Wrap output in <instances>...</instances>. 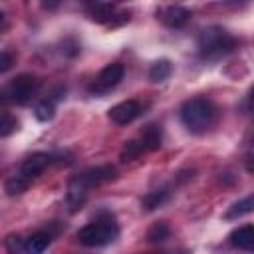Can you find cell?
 <instances>
[{
    "instance_id": "7402d4cb",
    "label": "cell",
    "mask_w": 254,
    "mask_h": 254,
    "mask_svg": "<svg viewBox=\"0 0 254 254\" xmlns=\"http://www.w3.org/2000/svg\"><path fill=\"white\" fill-rule=\"evenodd\" d=\"M18 129V121L16 117L10 115V111H2V121H0V137H8L10 133H14Z\"/></svg>"
},
{
    "instance_id": "8fae6325",
    "label": "cell",
    "mask_w": 254,
    "mask_h": 254,
    "mask_svg": "<svg viewBox=\"0 0 254 254\" xmlns=\"http://www.w3.org/2000/svg\"><path fill=\"white\" fill-rule=\"evenodd\" d=\"M85 179L89 181L91 187H99L103 183H109L113 179H117V169L113 165H97V167H91L87 171H83Z\"/></svg>"
},
{
    "instance_id": "277c9868",
    "label": "cell",
    "mask_w": 254,
    "mask_h": 254,
    "mask_svg": "<svg viewBox=\"0 0 254 254\" xmlns=\"http://www.w3.org/2000/svg\"><path fill=\"white\" fill-rule=\"evenodd\" d=\"M40 89V79L32 73H20L16 75L8 85H4L0 99L2 103H12V105H26L34 99V95Z\"/></svg>"
},
{
    "instance_id": "9a60e30c",
    "label": "cell",
    "mask_w": 254,
    "mask_h": 254,
    "mask_svg": "<svg viewBox=\"0 0 254 254\" xmlns=\"http://www.w3.org/2000/svg\"><path fill=\"white\" fill-rule=\"evenodd\" d=\"M254 212V194H248L240 200H236L226 212H224V218L226 220H236V218H242L246 214Z\"/></svg>"
},
{
    "instance_id": "cb8c5ba5",
    "label": "cell",
    "mask_w": 254,
    "mask_h": 254,
    "mask_svg": "<svg viewBox=\"0 0 254 254\" xmlns=\"http://www.w3.org/2000/svg\"><path fill=\"white\" fill-rule=\"evenodd\" d=\"M12 62H14L12 54H10L8 50H4V52L0 54V73H6V71L12 67Z\"/></svg>"
},
{
    "instance_id": "9c48e42d",
    "label": "cell",
    "mask_w": 254,
    "mask_h": 254,
    "mask_svg": "<svg viewBox=\"0 0 254 254\" xmlns=\"http://www.w3.org/2000/svg\"><path fill=\"white\" fill-rule=\"evenodd\" d=\"M141 113H143V107H141V103L135 101V99H125V101L113 105V107L107 111L109 119H111L115 125H129V123H133Z\"/></svg>"
},
{
    "instance_id": "4316f807",
    "label": "cell",
    "mask_w": 254,
    "mask_h": 254,
    "mask_svg": "<svg viewBox=\"0 0 254 254\" xmlns=\"http://www.w3.org/2000/svg\"><path fill=\"white\" fill-rule=\"evenodd\" d=\"M42 6H44V8H48V10H52V8H58V2H44Z\"/></svg>"
},
{
    "instance_id": "ba28073f",
    "label": "cell",
    "mask_w": 254,
    "mask_h": 254,
    "mask_svg": "<svg viewBox=\"0 0 254 254\" xmlns=\"http://www.w3.org/2000/svg\"><path fill=\"white\" fill-rule=\"evenodd\" d=\"M52 163H54V155H52V153H44V151L32 153V155H28V157L20 163L18 173H20L22 177H26V179L32 183V181H34L36 177H40Z\"/></svg>"
},
{
    "instance_id": "603a6c76",
    "label": "cell",
    "mask_w": 254,
    "mask_h": 254,
    "mask_svg": "<svg viewBox=\"0 0 254 254\" xmlns=\"http://www.w3.org/2000/svg\"><path fill=\"white\" fill-rule=\"evenodd\" d=\"M26 240H22L20 236L16 234H10L6 238V252L8 254H26V248H24Z\"/></svg>"
},
{
    "instance_id": "3957f363",
    "label": "cell",
    "mask_w": 254,
    "mask_h": 254,
    "mask_svg": "<svg viewBox=\"0 0 254 254\" xmlns=\"http://www.w3.org/2000/svg\"><path fill=\"white\" fill-rule=\"evenodd\" d=\"M117 234H119V226L109 216V218H101V220L89 222L83 228H79L77 230V242L87 246V248H99V246L111 244L117 238Z\"/></svg>"
},
{
    "instance_id": "44dd1931",
    "label": "cell",
    "mask_w": 254,
    "mask_h": 254,
    "mask_svg": "<svg viewBox=\"0 0 254 254\" xmlns=\"http://www.w3.org/2000/svg\"><path fill=\"white\" fill-rule=\"evenodd\" d=\"M34 115H36V119L42 121V123L52 121L54 115H56L54 99H52V97H48V99H40V101L36 103V107H34Z\"/></svg>"
},
{
    "instance_id": "484cf974",
    "label": "cell",
    "mask_w": 254,
    "mask_h": 254,
    "mask_svg": "<svg viewBox=\"0 0 254 254\" xmlns=\"http://www.w3.org/2000/svg\"><path fill=\"white\" fill-rule=\"evenodd\" d=\"M248 103L250 105H254V85L250 87V91H248Z\"/></svg>"
},
{
    "instance_id": "30bf717a",
    "label": "cell",
    "mask_w": 254,
    "mask_h": 254,
    "mask_svg": "<svg viewBox=\"0 0 254 254\" xmlns=\"http://www.w3.org/2000/svg\"><path fill=\"white\" fill-rule=\"evenodd\" d=\"M190 10L185 8V6H179V4H169V6H163L157 10V18L171 30H179L183 28L189 20H190Z\"/></svg>"
},
{
    "instance_id": "ac0fdd59",
    "label": "cell",
    "mask_w": 254,
    "mask_h": 254,
    "mask_svg": "<svg viewBox=\"0 0 254 254\" xmlns=\"http://www.w3.org/2000/svg\"><path fill=\"white\" fill-rule=\"evenodd\" d=\"M28 187H30V181H28L26 177H22V175L16 171V173H12V175L6 179V183H4V192H6L8 196H18V194L26 192Z\"/></svg>"
},
{
    "instance_id": "8992f818",
    "label": "cell",
    "mask_w": 254,
    "mask_h": 254,
    "mask_svg": "<svg viewBox=\"0 0 254 254\" xmlns=\"http://www.w3.org/2000/svg\"><path fill=\"white\" fill-rule=\"evenodd\" d=\"M85 12L93 22H99L105 26H121L129 20V14L117 12L113 4H105V2H91L85 6Z\"/></svg>"
},
{
    "instance_id": "6da1fadb",
    "label": "cell",
    "mask_w": 254,
    "mask_h": 254,
    "mask_svg": "<svg viewBox=\"0 0 254 254\" xmlns=\"http://www.w3.org/2000/svg\"><path fill=\"white\" fill-rule=\"evenodd\" d=\"M196 46H198V54L202 60L216 62L234 52L236 38L222 26H208L198 34Z\"/></svg>"
},
{
    "instance_id": "83f0119b",
    "label": "cell",
    "mask_w": 254,
    "mask_h": 254,
    "mask_svg": "<svg viewBox=\"0 0 254 254\" xmlns=\"http://www.w3.org/2000/svg\"><path fill=\"white\" fill-rule=\"evenodd\" d=\"M252 254H254V248H252Z\"/></svg>"
},
{
    "instance_id": "d6986e66",
    "label": "cell",
    "mask_w": 254,
    "mask_h": 254,
    "mask_svg": "<svg viewBox=\"0 0 254 254\" xmlns=\"http://www.w3.org/2000/svg\"><path fill=\"white\" fill-rule=\"evenodd\" d=\"M145 151H147V149H145L143 141H127V143L123 145L121 153H119V159H121V163H131V161L139 159Z\"/></svg>"
},
{
    "instance_id": "7a4b0ae2",
    "label": "cell",
    "mask_w": 254,
    "mask_h": 254,
    "mask_svg": "<svg viewBox=\"0 0 254 254\" xmlns=\"http://www.w3.org/2000/svg\"><path fill=\"white\" fill-rule=\"evenodd\" d=\"M181 121L190 133H204L216 121V107L206 97H192L183 103Z\"/></svg>"
},
{
    "instance_id": "7c38bea8",
    "label": "cell",
    "mask_w": 254,
    "mask_h": 254,
    "mask_svg": "<svg viewBox=\"0 0 254 254\" xmlns=\"http://www.w3.org/2000/svg\"><path fill=\"white\" fill-rule=\"evenodd\" d=\"M230 244L240 250H252L254 248V224L238 226L230 232Z\"/></svg>"
},
{
    "instance_id": "ffe728a7",
    "label": "cell",
    "mask_w": 254,
    "mask_h": 254,
    "mask_svg": "<svg viewBox=\"0 0 254 254\" xmlns=\"http://www.w3.org/2000/svg\"><path fill=\"white\" fill-rule=\"evenodd\" d=\"M169 238H171V228L167 222H155L147 230V242H151V244H163Z\"/></svg>"
},
{
    "instance_id": "5b68a950",
    "label": "cell",
    "mask_w": 254,
    "mask_h": 254,
    "mask_svg": "<svg viewBox=\"0 0 254 254\" xmlns=\"http://www.w3.org/2000/svg\"><path fill=\"white\" fill-rule=\"evenodd\" d=\"M93 187L89 185V181L85 179L83 173L79 175H73L69 181H67V189H65V206L69 212H77L85 200H87V194Z\"/></svg>"
},
{
    "instance_id": "d4e9b609",
    "label": "cell",
    "mask_w": 254,
    "mask_h": 254,
    "mask_svg": "<svg viewBox=\"0 0 254 254\" xmlns=\"http://www.w3.org/2000/svg\"><path fill=\"white\" fill-rule=\"evenodd\" d=\"M246 171L254 177V155H250V157L246 159Z\"/></svg>"
},
{
    "instance_id": "4fadbf2b",
    "label": "cell",
    "mask_w": 254,
    "mask_h": 254,
    "mask_svg": "<svg viewBox=\"0 0 254 254\" xmlns=\"http://www.w3.org/2000/svg\"><path fill=\"white\" fill-rule=\"evenodd\" d=\"M141 141H143V145H145L147 151L161 149V145H163V129H161V125H157V123L147 125L141 131Z\"/></svg>"
},
{
    "instance_id": "e0dca14e",
    "label": "cell",
    "mask_w": 254,
    "mask_h": 254,
    "mask_svg": "<svg viewBox=\"0 0 254 254\" xmlns=\"http://www.w3.org/2000/svg\"><path fill=\"white\" fill-rule=\"evenodd\" d=\"M171 73H173L171 62L165 60V58H161V60H157V62L149 67V81H151V83H163V81H167V79L171 77Z\"/></svg>"
},
{
    "instance_id": "52a82bcc",
    "label": "cell",
    "mask_w": 254,
    "mask_h": 254,
    "mask_svg": "<svg viewBox=\"0 0 254 254\" xmlns=\"http://www.w3.org/2000/svg\"><path fill=\"white\" fill-rule=\"evenodd\" d=\"M123 75H125V67H123L121 64H109V65H105V67L97 73L95 81L89 85V91L95 93V95L107 93V91H111L113 87H117V85L121 83Z\"/></svg>"
},
{
    "instance_id": "5bb4252c",
    "label": "cell",
    "mask_w": 254,
    "mask_h": 254,
    "mask_svg": "<svg viewBox=\"0 0 254 254\" xmlns=\"http://www.w3.org/2000/svg\"><path fill=\"white\" fill-rule=\"evenodd\" d=\"M169 198H171V190H169L167 187L155 189V190L147 192V194L141 198V208H145V210H155V208L163 206Z\"/></svg>"
},
{
    "instance_id": "2e32d148",
    "label": "cell",
    "mask_w": 254,
    "mask_h": 254,
    "mask_svg": "<svg viewBox=\"0 0 254 254\" xmlns=\"http://www.w3.org/2000/svg\"><path fill=\"white\" fill-rule=\"evenodd\" d=\"M50 242H52V234L40 230V232L32 234L30 238H26V244H24L26 254H42L50 246Z\"/></svg>"
}]
</instances>
